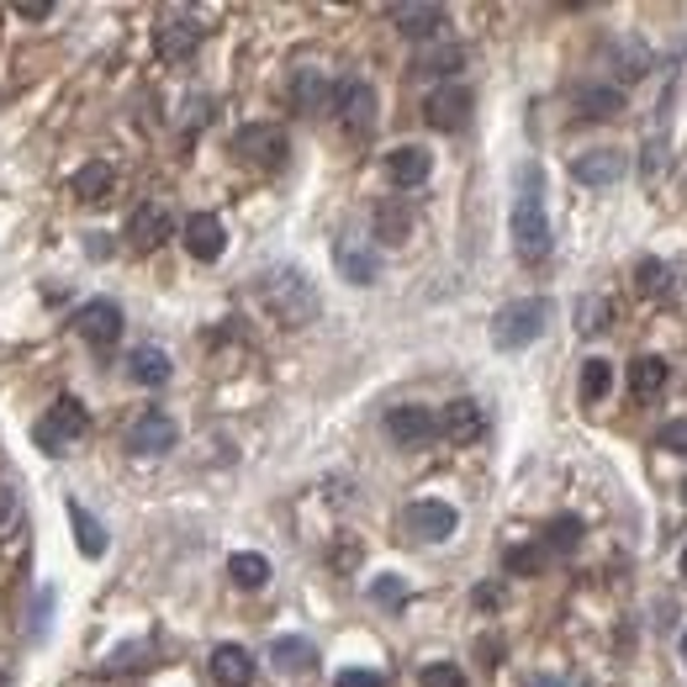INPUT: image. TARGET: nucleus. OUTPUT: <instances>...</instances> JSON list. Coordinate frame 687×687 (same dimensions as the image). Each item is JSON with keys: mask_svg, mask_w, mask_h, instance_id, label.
Wrapping results in <instances>:
<instances>
[{"mask_svg": "<svg viewBox=\"0 0 687 687\" xmlns=\"http://www.w3.org/2000/svg\"><path fill=\"white\" fill-rule=\"evenodd\" d=\"M392 22H397V33L407 38H434L440 27H445V5H429V0H412V5H392Z\"/></svg>", "mask_w": 687, "mask_h": 687, "instance_id": "18", "label": "nucleus"}, {"mask_svg": "<svg viewBox=\"0 0 687 687\" xmlns=\"http://www.w3.org/2000/svg\"><path fill=\"white\" fill-rule=\"evenodd\" d=\"M666 281V265L661 259H640V291H661Z\"/></svg>", "mask_w": 687, "mask_h": 687, "instance_id": "38", "label": "nucleus"}, {"mask_svg": "<svg viewBox=\"0 0 687 687\" xmlns=\"http://www.w3.org/2000/svg\"><path fill=\"white\" fill-rule=\"evenodd\" d=\"M222 249H228V228H222L212 212L186 217V254H191V259L212 265V259H222Z\"/></svg>", "mask_w": 687, "mask_h": 687, "instance_id": "13", "label": "nucleus"}, {"mask_svg": "<svg viewBox=\"0 0 687 687\" xmlns=\"http://www.w3.org/2000/svg\"><path fill=\"white\" fill-rule=\"evenodd\" d=\"M75 328H80V339L90 344V349H112L122 339V307L117 302H85L80 313H75Z\"/></svg>", "mask_w": 687, "mask_h": 687, "instance_id": "7", "label": "nucleus"}, {"mask_svg": "<svg viewBox=\"0 0 687 687\" xmlns=\"http://www.w3.org/2000/svg\"><path fill=\"white\" fill-rule=\"evenodd\" d=\"M429 169H434V154H429V149H418V143H403V149H392V154H386V175H392V186H423V180H429Z\"/></svg>", "mask_w": 687, "mask_h": 687, "instance_id": "19", "label": "nucleus"}, {"mask_svg": "<svg viewBox=\"0 0 687 687\" xmlns=\"http://www.w3.org/2000/svg\"><path fill=\"white\" fill-rule=\"evenodd\" d=\"M228 576H233V587L254 593V587H265V582H270V561H265V556H254V550H239V556H228Z\"/></svg>", "mask_w": 687, "mask_h": 687, "instance_id": "27", "label": "nucleus"}, {"mask_svg": "<svg viewBox=\"0 0 687 687\" xmlns=\"http://www.w3.org/2000/svg\"><path fill=\"white\" fill-rule=\"evenodd\" d=\"M576 545H582V519H576V513H561V519H550V529H545V550L567 556V550H576Z\"/></svg>", "mask_w": 687, "mask_h": 687, "instance_id": "31", "label": "nucleus"}, {"mask_svg": "<svg viewBox=\"0 0 687 687\" xmlns=\"http://www.w3.org/2000/svg\"><path fill=\"white\" fill-rule=\"evenodd\" d=\"M482 429H486V412H482V403H471V397H455V403L440 412V434L455 440V445L482 440Z\"/></svg>", "mask_w": 687, "mask_h": 687, "instance_id": "14", "label": "nucleus"}, {"mask_svg": "<svg viewBox=\"0 0 687 687\" xmlns=\"http://www.w3.org/2000/svg\"><path fill=\"white\" fill-rule=\"evenodd\" d=\"M683 661H687V629H683Z\"/></svg>", "mask_w": 687, "mask_h": 687, "instance_id": "43", "label": "nucleus"}, {"mask_svg": "<svg viewBox=\"0 0 687 687\" xmlns=\"http://www.w3.org/2000/svg\"><path fill=\"white\" fill-rule=\"evenodd\" d=\"M376 239L381 243H407L412 239V212L403 202H381L376 206Z\"/></svg>", "mask_w": 687, "mask_h": 687, "instance_id": "25", "label": "nucleus"}, {"mask_svg": "<svg viewBox=\"0 0 687 687\" xmlns=\"http://www.w3.org/2000/svg\"><path fill=\"white\" fill-rule=\"evenodd\" d=\"M85 254H90V259H106V254H112L106 233H85Z\"/></svg>", "mask_w": 687, "mask_h": 687, "instance_id": "40", "label": "nucleus"}, {"mask_svg": "<svg viewBox=\"0 0 687 687\" xmlns=\"http://www.w3.org/2000/svg\"><path fill=\"white\" fill-rule=\"evenodd\" d=\"M270 661H276L281 672H307V666L318 661V650H313V640H296V635H281V640L270 646Z\"/></svg>", "mask_w": 687, "mask_h": 687, "instance_id": "28", "label": "nucleus"}, {"mask_svg": "<svg viewBox=\"0 0 687 687\" xmlns=\"http://www.w3.org/2000/svg\"><path fill=\"white\" fill-rule=\"evenodd\" d=\"M571 175L582 186H613V180H624V154L619 149H587L571 160Z\"/></svg>", "mask_w": 687, "mask_h": 687, "instance_id": "15", "label": "nucleus"}, {"mask_svg": "<svg viewBox=\"0 0 687 687\" xmlns=\"http://www.w3.org/2000/svg\"><path fill=\"white\" fill-rule=\"evenodd\" d=\"M265 307L285 328H302L318 318V291H313V281H302L296 270H276V276H265Z\"/></svg>", "mask_w": 687, "mask_h": 687, "instance_id": "2", "label": "nucleus"}, {"mask_svg": "<svg viewBox=\"0 0 687 687\" xmlns=\"http://www.w3.org/2000/svg\"><path fill=\"white\" fill-rule=\"evenodd\" d=\"M683 576H687V550H683Z\"/></svg>", "mask_w": 687, "mask_h": 687, "instance_id": "44", "label": "nucleus"}, {"mask_svg": "<svg viewBox=\"0 0 687 687\" xmlns=\"http://www.w3.org/2000/svg\"><path fill=\"white\" fill-rule=\"evenodd\" d=\"M16 11H22V16H33V22H42V16H48V0H22Z\"/></svg>", "mask_w": 687, "mask_h": 687, "instance_id": "41", "label": "nucleus"}, {"mask_svg": "<svg viewBox=\"0 0 687 687\" xmlns=\"http://www.w3.org/2000/svg\"><path fill=\"white\" fill-rule=\"evenodd\" d=\"M333 259H339V270H344V281L349 285H370L376 276H381V259H376L360 239H339Z\"/></svg>", "mask_w": 687, "mask_h": 687, "instance_id": "20", "label": "nucleus"}, {"mask_svg": "<svg viewBox=\"0 0 687 687\" xmlns=\"http://www.w3.org/2000/svg\"><path fill=\"white\" fill-rule=\"evenodd\" d=\"M661 449H672V455H687V423H666V429H661Z\"/></svg>", "mask_w": 687, "mask_h": 687, "instance_id": "39", "label": "nucleus"}, {"mask_svg": "<svg viewBox=\"0 0 687 687\" xmlns=\"http://www.w3.org/2000/svg\"><path fill=\"white\" fill-rule=\"evenodd\" d=\"M233 154L249 160V164H259V169H276V164H285L291 143H285L281 127H270V122H249V127L233 132Z\"/></svg>", "mask_w": 687, "mask_h": 687, "instance_id": "5", "label": "nucleus"}, {"mask_svg": "<svg viewBox=\"0 0 687 687\" xmlns=\"http://www.w3.org/2000/svg\"><path fill=\"white\" fill-rule=\"evenodd\" d=\"M455 508L449 502H412L403 513V529L412 534V539H423V545H440V539H449L455 534Z\"/></svg>", "mask_w": 687, "mask_h": 687, "instance_id": "8", "label": "nucleus"}, {"mask_svg": "<svg viewBox=\"0 0 687 687\" xmlns=\"http://www.w3.org/2000/svg\"><path fill=\"white\" fill-rule=\"evenodd\" d=\"M539 561H545V550H539V545H513V550L502 556V567L513 571V576H529V571H539Z\"/></svg>", "mask_w": 687, "mask_h": 687, "instance_id": "33", "label": "nucleus"}, {"mask_svg": "<svg viewBox=\"0 0 687 687\" xmlns=\"http://www.w3.org/2000/svg\"><path fill=\"white\" fill-rule=\"evenodd\" d=\"M85 429H90V412H85L80 397H59V403L48 407V418H42L38 429H33V440H38L48 455H59L64 445L85 440Z\"/></svg>", "mask_w": 687, "mask_h": 687, "instance_id": "4", "label": "nucleus"}, {"mask_svg": "<svg viewBox=\"0 0 687 687\" xmlns=\"http://www.w3.org/2000/svg\"><path fill=\"white\" fill-rule=\"evenodd\" d=\"M529 687H567L561 677H529Z\"/></svg>", "mask_w": 687, "mask_h": 687, "instance_id": "42", "label": "nucleus"}, {"mask_svg": "<svg viewBox=\"0 0 687 687\" xmlns=\"http://www.w3.org/2000/svg\"><path fill=\"white\" fill-rule=\"evenodd\" d=\"M291 101H296V112H323L328 101H333V90L318 69H296V80H291Z\"/></svg>", "mask_w": 687, "mask_h": 687, "instance_id": "22", "label": "nucleus"}, {"mask_svg": "<svg viewBox=\"0 0 687 687\" xmlns=\"http://www.w3.org/2000/svg\"><path fill=\"white\" fill-rule=\"evenodd\" d=\"M683 492H687V486H683Z\"/></svg>", "mask_w": 687, "mask_h": 687, "instance_id": "46", "label": "nucleus"}, {"mask_svg": "<svg viewBox=\"0 0 687 687\" xmlns=\"http://www.w3.org/2000/svg\"><path fill=\"white\" fill-rule=\"evenodd\" d=\"M576 112L582 117H619L624 112V90H613V85H582V96H576Z\"/></svg>", "mask_w": 687, "mask_h": 687, "instance_id": "23", "label": "nucleus"}, {"mask_svg": "<svg viewBox=\"0 0 687 687\" xmlns=\"http://www.w3.org/2000/svg\"><path fill=\"white\" fill-rule=\"evenodd\" d=\"M370 598H376V603H386V608H397L407 598V587L397 582V576H376V582H370Z\"/></svg>", "mask_w": 687, "mask_h": 687, "instance_id": "35", "label": "nucleus"}, {"mask_svg": "<svg viewBox=\"0 0 687 687\" xmlns=\"http://www.w3.org/2000/svg\"><path fill=\"white\" fill-rule=\"evenodd\" d=\"M513 249L524 265H539L550 254V217L539 202V169L524 164L519 169V196H513Z\"/></svg>", "mask_w": 687, "mask_h": 687, "instance_id": "1", "label": "nucleus"}, {"mask_svg": "<svg viewBox=\"0 0 687 687\" xmlns=\"http://www.w3.org/2000/svg\"><path fill=\"white\" fill-rule=\"evenodd\" d=\"M613 386V365L608 360H582V403H603Z\"/></svg>", "mask_w": 687, "mask_h": 687, "instance_id": "32", "label": "nucleus"}, {"mask_svg": "<svg viewBox=\"0 0 687 687\" xmlns=\"http://www.w3.org/2000/svg\"><path fill=\"white\" fill-rule=\"evenodd\" d=\"M254 672H259V666H254V656H249L243 646H217L212 650V683L217 687H249L254 683Z\"/></svg>", "mask_w": 687, "mask_h": 687, "instance_id": "16", "label": "nucleus"}, {"mask_svg": "<svg viewBox=\"0 0 687 687\" xmlns=\"http://www.w3.org/2000/svg\"><path fill=\"white\" fill-rule=\"evenodd\" d=\"M333 687H381V677H376V672H365V666H349V672H339V677H333Z\"/></svg>", "mask_w": 687, "mask_h": 687, "instance_id": "37", "label": "nucleus"}, {"mask_svg": "<svg viewBox=\"0 0 687 687\" xmlns=\"http://www.w3.org/2000/svg\"><path fill=\"white\" fill-rule=\"evenodd\" d=\"M423 687H466V677L449 661H434V666H423Z\"/></svg>", "mask_w": 687, "mask_h": 687, "instance_id": "36", "label": "nucleus"}, {"mask_svg": "<svg viewBox=\"0 0 687 687\" xmlns=\"http://www.w3.org/2000/svg\"><path fill=\"white\" fill-rule=\"evenodd\" d=\"M169 233H175V222H169V212L154 206V202L138 206V212H132V222H127V239H132V249H143V254H149V249H160Z\"/></svg>", "mask_w": 687, "mask_h": 687, "instance_id": "17", "label": "nucleus"}, {"mask_svg": "<svg viewBox=\"0 0 687 687\" xmlns=\"http://www.w3.org/2000/svg\"><path fill=\"white\" fill-rule=\"evenodd\" d=\"M127 376H132L138 386H164V381H169V355H164V349H154V344H143V349H132Z\"/></svg>", "mask_w": 687, "mask_h": 687, "instance_id": "21", "label": "nucleus"}, {"mask_svg": "<svg viewBox=\"0 0 687 687\" xmlns=\"http://www.w3.org/2000/svg\"><path fill=\"white\" fill-rule=\"evenodd\" d=\"M386 434H392L397 445H429V440L440 434V418H434L429 407L403 403V407H392V412H386Z\"/></svg>", "mask_w": 687, "mask_h": 687, "instance_id": "11", "label": "nucleus"}, {"mask_svg": "<svg viewBox=\"0 0 687 687\" xmlns=\"http://www.w3.org/2000/svg\"><path fill=\"white\" fill-rule=\"evenodd\" d=\"M661 386H666V360L646 355V360L629 365V392H635V397H656Z\"/></svg>", "mask_w": 687, "mask_h": 687, "instance_id": "30", "label": "nucleus"}, {"mask_svg": "<svg viewBox=\"0 0 687 687\" xmlns=\"http://www.w3.org/2000/svg\"><path fill=\"white\" fill-rule=\"evenodd\" d=\"M333 112H339V122L349 132H370L376 127V90L365 80H344L333 90Z\"/></svg>", "mask_w": 687, "mask_h": 687, "instance_id": "9", "label": "nucleus"}, {"mask_svg": "<svg viewBox=\"0 0 687 687\" xmlns=\"http://www.w3.org/2000/svg\"><path fill=\"white\" fill-rule=\"evenodd\" d=\"M0 687H5V677H0Z\"/></svg>", "mask_w": 687, "mask_h": 687, "instance_id": "45", "label": "nucleus"}, {"mask_svg": "<svg viewBox=\"0 0 687 687\" xmlns=\"http://www.w3.org/2000/svg\"><path fill=\"white\" fill-rule=\"evenodd\" d=\"M550 318V307L539 302V296H524V302H508L497 318H492V344L497 349H524L539 339V328Z\"/></svg>", "mask_w": 687, "mask_h": 687, "instance_id": "3", "label": "nucleus"}, {"mask_svg": "<svg viewBox=\"0 0 687 687\" xmlns=\"http://www.w3.org/2000/svg\"><path fill=\"white\" fill-rule=\"evenodd\" d=\"M175 440H180V429H175V418L169 412H143L132 429H127V449L132 455H164V449H175Z\"/></svg>", "mask_w": 687, "mask_h": 687, "instance_id": "10", "label": "nucleus"}, {"mask_svg": "<svg viewBox=\"0 0 687 687\" xmlns=\"http://www.w3.org/2000/svg\"><path fill=\"white\" fill-rule=\"evenodd\" d=\"M471 90L466 85H440V90H429V101H423V117L429 127H440V132H460L466 122H471Z\"/></svg>", "mask_w": 687, "mask_h": 687, "instance_id": "6", "label": "nucleus"}, {"mask_svg": "<svg viewBox=\"0 0 687 687\" xmlns=\"http://www.w3.org/2000/svg\"><path fill=\"white\" fill-rule=\"evenodd\" d=\"M603 318H608V302H598V296H587V302H582V307H576V328H582V333H603Z\"/></svg>", "mask_w": 687, "mask_h": 687, "instance_id": "34", "label": "nucleus"}, {"mask_svg": "<svg viewBox=\"0 0 687 687\" xmlns=\"http://www.w3.org/2000/svg\"><path fill=\"white\" fill-rule=\"evenodd\" d=\"M202 22L196 16H164L160 33H154V42H160V59H169V64H186L191 53H196V42H202Z\"/></svg>", "mask_w": 687, "mask_h": 687, "instance_id": "12", "label": "nucleus"}, {"mask_svg": "<svg viewBox=\"0 0 687 687\" xmlns=\"http://www.w3.org/2000/svg\"><path fill=\"white\" fill-rule=\"evenodd\" d=\"M69 524H75V545H80V556L101 561V556H106V529L96 524L80 502H69Z\"/></svg>", "mask_w": 687, "mask_h": 687, "instance_id": "26", "label": "nucleus"}, {"mask_svg": "<svg viewBox=\"0 0 687 687\" xmlns=\"http://www.w3.org/2000/svg\"><path fill=\"white\" fill-rule=\"evenodd\" d=\"M466 64V48H455V42H440V48H423L418 59H412V69L418 75H455Z\"/></svg>", "mask_w": 687, "mask_h": 687, "instance_id": "29", "label": "nucleus"}, {"mask_svg": "<svg viewBox=\"0 0 687 687\" xmlns=\"http://www.w3.org/2000/svg\"><path fill=\"white\" fill-rule=\"evenodd\" d=\"M106 196H112V164H80L75 169V202H106Z\"/></svg>", "mask_w": 687, "mask_h": 687, "instance_id": "24", "label": "nucleus"}]
</instances>
